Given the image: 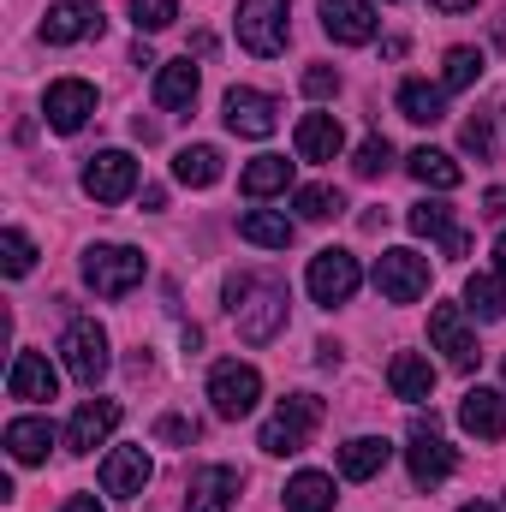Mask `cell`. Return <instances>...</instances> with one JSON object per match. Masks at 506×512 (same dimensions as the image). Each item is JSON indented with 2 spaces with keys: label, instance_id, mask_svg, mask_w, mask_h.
I'll return each mask as SVG.
<instances>
[{
  "label": "cell",
  "instance_id": "7bdbcfd3",
  "mask_svg": "<svg viewBox=\"0 0 506 512\" xmlns=\"http://www.w3.org/2000/svg\"><path fill=\"white\" fill-rule=\"evenodd\" d=\"M60 512H102V501H96V495H72Z\"/></svg>",
  "mask_w": 506,
  "mask_h": 512
},
{
  "label": "cell",
  "instance_id": "ffe728a7",
  "mask_svg": "<svg viewBox=\"0 0 506 512\" xmlns=\"http://www.w3.org/2000/svg\"><path fill=\"white\" fill-rule=\"evenodd\" d=\"M239 471L233 465H203L197 477H191V495H185V512H227L233 507V495H239Z\"/></svg>",
  "mask_w": 506,
  "mask_h": 512
},
{
  "label": "cell",
  "instance_id": "5b68a950",
  "mask_svg": "<svg viewBox=\"0 0 506 512\" xmlns=\"http://www.w3.org/2000/svg\"><path fill=\"white\" fill-rule=\"evenodd\" d=\"M256 399H262V370H256V364L227 358V364L209 370V405H215V417L239 423V417H251L256 411Z\"/></svg>",
  "mask_w": 506,
  "mask_h": 512
},
{
  "label": "cell",
  "instance_id": "6da1fadb",
  "mask_svg": "<svg viewBox=\"0 0 506 512\" xmlns=\"http://www.w3.org/2000/svg\"><path fill=\"white\" fill-rule=\"evenodd\" d=\"M227 310H233L239 334L251 346H262L286 322V286L280 280H262V274H227Z\"/></svg>",
  "mask_w": 506,
  "mask_h": 512
},
{
  "label": "cell",
  "instance_id": "3957f363",
  "mask_svg": "<svg viewBox=\"0 0 506 512\" xmlns=\"http://www.w3.org/2000/svg\"><path fill=\"white\" fill-rule=\"evenodd\" d=\"M60 358H66V376L84 387L108 382V370H114V358H108V328L96 322V316H78V322H66V334H60Z\"/></svg>",
  "mask_w": 506,
  "mask_h": 512
},
{
  "label": "cell",
  "instance_id": "83f0119b",
  "mask_svg": "<svg viewBox=\"0 0 506 512\" xmlns=\"http://www.w3.org/2000/svg\"><path fill=\"white\" fill-rule=\"evenodd\" d=\"M239 239L256 245V251H286V245L298 239V227H292L280 209H245V215H239Z\"/></svg>",
  "mask_w": 506,
  "mask_h": 512
},
{
  "label": "cell",
  "instance_id": "1f68e13d",
  "mask_svg": "<svg viewBox=\"0 0 506 512\" xmlns=\"http://www.w3.org/2000/svg\"><path fill=\"white\" fill-rule=\"evenodd\" d=\"M292 185V161L286 155H256L251 167L239 173V191L245 197H274V191H286Z\"/></svg>",
  "mask_w": 506,
  "mask_h": 512
},
{
  "label": "cell",
  "instance_id": "f546056e",
  "mask_svg": "<svg viewBox=\"0 0 506 512\" xmlns=\"http://www.w3.org/2000/svg\"><path fill=\"white\" fill-rule=\"evenodd\" d=\"M173 179L191 185V191L221 185V149H215V143H185V149L173 155Z\"/></svg>",
  "mask_w": 506,
  "mask_h": 512
},
{
  "label": "cell",
  "instance_id": "d6986e66",
  "mask_svg": "<svg viewBox=\"0 0 506 512\" xmlns=\"http://www.w3.org/2000/svg\"><path fill=\"white\" fill-rule=\"evenodd\" d=\"M6 393H12V399L42 405V399H54V393H60V376H54V364H48L42 352H18V358H12V370H6Z\"/></svg>",
  "mask_w": 506,
  "mask_h": 512
},
{
  "label": "cell",
  "instance_id": "f35d334b",
  "mask_svg": "<svg viewBox=\"0 0 506 512\" xmlns=\"http://www.w3.org/2000/svg\"><path fill=\"white\" fill-rule=\"evenodd\" d=\"M459 143H465V155L489 161V155H495V126H489V120H465V131H459Z\"/></svg>",
  "mask_w": 506,
  "mask_h": 512
},
{
  "label": "cell",
  "instance_id": "f6af8a7d",
  "mask_svg": "<svg viewBox=\"0 0 506 512\" xmlns=\"http://www.w3.org/2000/svg\"><path fill=\"white\" fill-rule=\"evenodd\" d=\"M429 6H435V12H471L477 0H429Z\"/></svg>",
  "mask_w": 506,
  "mask_h": 512
},
{
  "label": "cell",
  "instance_id": "ee69618b",
  "mask_svg": "<svg viewBox=\"0 0 506 512\" xmlns=\"http://www.w3.org/2000/svg\"><path fill=\"white\" fill-rule=\"evenodd\" d=\"M191 54H197V60H209V54H215V36H209V30H203V36H191Z\"/></svg>",
  "mask_w": 506,
  "mask_h": 512
},
{
  "label": "cell",
  "instance_id": "74e56055",
  "mask_svg": "<svg viewBox=\"0 0 506 512\" xmlns=\"http://www.w3.org/2000/svg\"><path fill=\"white\" fill-rule=\"evenodd\" d=\"M131 18L137 30H167L179 18V0H131Z\"/></svg>",
  "mask_w": 506,
  "mask_h": 512
},
{
  "label": "cell",
  "instance_id": "9c48e42d",
  "mask_svg": "<svg viewBox=\"0 0 506 512\" xmlns=\"http://www.w3.org/2000/svg\"><path fill=\"white\" fill-rule=\"evenodd\" d=\"M376 292L387 304H417L423 292H429V256L417 251H381L376 256Z\"/></svg>",
  "mask_w": 506,
  "mask_h": 512
},
{
  "label": "cell",
  "instance_id": "8d00e7d4",
  "mask_svg": "<svg viewBox=\"0 0 506 512\" xmlns=\"http://www.w3.org/2000/svg\"><path fill=\"white\" fill-rule=\"evenodd\" d=\"M387 167H393V143H387V137H364L358 155H352V173H358V179H381Z\"/></svg>",
  "mask_w": 506,
  "mask_h": 512
},
{
  "label": "cell",
  "instance_id": "cb8c5ba5",
  "mask_svg": "<svg viewBox=\"0 0 506 512\" xmlns=\"http://www.w3.org/2000/svg\"><path fill=\"white\" fill-rule=\"evenodd\" d=\"M197 102V66H191V54L185 60H167V66H155V108H167V114H185Z\"/></svg>",
  "mask_w": 506,
  "mask_h": 512
},
{
  "label": "cell",
  "instance_id": "484cf974",
  "mask_svg": "<svg viewBox=\"0 0 506 512\" xmlns=\"http://www.w3.org/2000/svg\"><path fill=\"white\" fill-rule=\"evenodd\" d=\"M405 167H411V179H417V185H429V191H459V185H465V167H459L447 149H429V143H423V149H411V155H405Z\"/></svg>",
  "mask_w": 506,
  "mask_h": 512
},
{
  "label": "cell",
  "instance_id": "b9f144b4",
  "mask_svg": "<svg viewBox=\"0 0 506 512\" xmlns=\"http://www.w3.org/2000/svg\"><path fill=\"white\" fill-rule=\"evenodd\" d=\"M483 215H489V221H506V185H489V191H483Z\"/></svg>",
  "mask_w": 506,
  "mask_h": 512
},
{
  "label": "cell",
  "instance_id": "52a82bcc",
  "mask_svg": "<svg viewBox=\"0 0 506 512\" xmlns=\"http://www.w3.org/2000/svg\"><path fill=\"white\" fill-rule=\"evenodd\" d=\"M405 465H411V483L417 489H435V483H447L453 477V447L441 441V429H435V417H411V447H405Z\"/></svg>",
  "mask_w": 506,
  "mask_h": 512
},
{
  "label": "cell",
  "instance_id": "5bb4252c",
  "mask_svg": "<svg viewBox=\"0 0 506 512\" xmlns=\"http://www.w3.org/2000/svg\"><path fill=\"white\" fill-rule=\"evenodd\" d=\"M429 340L447 352L453 370H477V358H483L477 340H471V328H465V310H459V304H435V310H429Z\"/></svg>",
  "mask_w": 506,
  "mask_h": 512
},
{
  "label": "cell",
  "instance_id": "8992f818",
  "mask_svg": "<svg viewBox=\"0 0 506 512\" xmlns=\"http://www.w3.org/2000/svg\"><path fill=\"white\" fill-rule=\"evenodd\" d=\"M286 0H239V48L256 60L286 54Z\"/></svg>",
  "mask_w": 506,
  "mask_h": 512
},
{
  "label": "cell",
  "instance_id": "d6a6232c",
  "mask_svg": "<svg viewBox=\"0 0 506 512\" xmlns=\"http://www.w3.org/2000/svg\"><path fill=\"white\" fill-rule=\"evenodd\" d=\"M465 310H471L477 322H501L506 316V280L501 274H471V280H465Z\"/></svg>",
  "mask_w": 506,
  "mask_h": 512
},
{
  "label": "cell",
  "instance_id": "44dd1931",
  "mask_svg": "<svg viewBox=\"0 0 506 512\" xmlns=\"http://www.w3.org/2000/svg\"><path fill=\"white\" fill-rule=\"evenodd\" d=\"M155 477V465H149V453L143 447H114L108 459H102V489L108 495H143V483Z\"/></svg>",
  "mask_w": 506,
  "mask_h": 512
},
{
  "label": "cell",
  "instance_id": "4fadbf2b",
  "mask_svg": "<svg viewBox=\"0 0 506 512\" xmlns=\"http://www.w3.org/2000/svg\"><path fill=\"white\" fill-rule=\"evenodd\" d=\"M221 120L227 131H239V137H274L280 126V108H274V96H262V90H227V102H221Z\"/></svg>",
  "mask_w": 506,
  "mask_h": 512
},
{
  "label": "cell",
  "instance_id": "60d3db41",
  "mask_svg": "<svg viewBox=\"0 0 506 512\" xmlns=\"http://www.w3.org/2000/svg\"><path fill=\"white\" fill-rule=\"evenodd\" d=\"M334 90H340V72H334V66H310V72H304V96H316V102H328Z\"/></svg>",
  "mask_w": 506,
  "mask_h": 512
},
{
  "label": "cell",
  "instance_id": "7dc6e473",
  "mask_svg": "<svg viewBox=\"0 0 506 512\" xmlns=\"http://www.w3.org/2000/svg\"><path fill=\"white\" fill-rule=\"evenodd\" d=\"M459 512H495V507H489V501H465Z\"/></svg>",
  "mask_w": 506,
  "mask_h": 512
},
{
  "label": "cell",
  "instance_id": "2e32d148",
  "mask_svg": "<svg viewBox=\"0 0 506 512\" xmlns=\"http://www.w3.org/2000/svg\"><path fill=\"white\" fill-rule=\"evenodd\" d=\"M376 6L370 0H322V30L340 42V48H364L376 42Z\"/></svg>",
  "mask_w": 506,
  "mask_h": 512
},
{
  "label": "cell",
  "instance_id": "277c9868",
  "mask_svg": "<svg viewBox=\"0 0 506 512\" xmlns=\"http://www.w3.org/2000/svg\"><path fill=\"white\" fill-rule=\"evenodd\" d=\"M143 274H149V262L131 245H90L84 251V286L102 292V298H126Z\"/></svg>",
  "mask_w": 506,
  "mask_h": 512
},
{
  "label": "cell",
  "instance_id": "ba28073f",
  "mask_svg": "<svg viewBox=\"0 0 506 512\" xmlns=\"http://www.w3.org/2000/svg\"><path fill=\"white\" fill-rule=\"evenodd\" d=\"M304 286H310V298H316V304H328V310H334V304H346V298L364 286V268H358V256H352V251H334V245H328V251L310 256Z\"/></svg>",
  "mask_w": 506,
  "mask_h": 512
},
{
  "label": "cell",
  "instance_id": "4dcf8cb0",
  "mask_svg": "<svg viewBox=\"0 0 506 512\" xmlns=\"http://www.w3.org/2000/svg\"><path fill=\"white\" fill-rule=\"evenodd\" d=\"M280 501H286V512H334V477L328 471H298Z\"/></svg>",
  "mask_w": 506,
  "mask_h": 512
},
{
  "label": "cell",
  "instance_id": "ab89813d",
  "mask_svg": "<svg viewBox=\"0 0 506 512\" xmlns=\"http://www.w3.org/2000/svg\"><path fill=\"white\" fill-rule=\"evenodd\" d=\"M203 429H197V417H161L155 423V441H173V447H191Z\"/></svg>",
  "mask_w": 506,
  "mask_h": 512
},
{
  "label": "cell",
  "instance_id": "ac0fdd59",
  "mask_svg": "<svg viewBox=\"0 0 506 512\" xmlns=\"http://www.w3.org/2000/svg\"><path fill=\"white\" fill-rule=\"evenodd\" d=\"M459 423H465V435H477V441H506V399L495 387H471V393L459 399Z\"/></svg>",
  "mask_w": 506,
  "mask_h": 512
},
{
  "label": "cell",
  "instance_id": "e0dca14e",
  "mask_svg": "<svg viewBox=\"0 0 506 512\" xmlns=\"http://www.w3.org/2000/svg\"><path fill=\"white\" fill-rule=\"evenodd\" d=\"M405 227H411L417 239H435L447 256H465V251H471V233H465V227H453V209H447L441 197H429V203H411Z\"/></svg>",
  "mask_w": 506,
  "mask_h": 512
},
{
  "label": "cell",
  "instance_id": "d590c367",
  "mask_svg": "<svg viewBox=\"0 0 506 512\" xmlns=\"http://www.w3.org/2000/svg\"><path fill=\"white\" fill-rule=\"evenodd\" d=\"M0 268H6L12 280H24V274L36 268V245H30L18 227H6V233H0Z\"/></svg>",
  "mask_w": 506,
  "mask_h": 512
},
{
  "label": "cell",
  "instance_id": "7402d4cb",
  "mask_svg": "<svg viewBox=\"0 0 506 512\" xmlns=\"http://www.w3.org/2000/svg\"><path fill=\"white\" fill-rule=\"evenodd\" d=\"M292 143H298V161H334L346 149V126L334 114H304L298 131H292Z\"/></svg>",
  "mask_w": 506,
  "mask_h": 512
},
{
  "label": "cell",
  "instance_id": "c3c4849f",
  "mask_svg": "<svg viewBox=\"0 0 506 512\" xmlns=\"http://www.w3.org/2000/svg\"><path fill=\"white\" fill-rule=\"evenodd\" d=\"M501 376H506V364H501Z\"/></svg>",
  "mask_w": 506,
  "mask_h": 512
},
{
  "label": "cell",
  "instance_id": "bcb514c9",
  "mask_svg": "<svg viewBox=\"0 0 506 512\" xmlns=\"http://www.w3.org/2000/svg\"><path fill=\"white\" fill-rule=\"evenodd\" d=\"M495 274H501V280H506V233H501V239H495Z\"/></svg>",
  "mask_w": 506,
  "mask_h": 512
},
{
  "label": "cell",
  "instance_id": "7a4b0ae2",
  "mask_svg": "<svg viewBox=\"0 0 506 512\" xmlns=\"http://www.w3.org/2000/svg\"><path fill=\"white\" fill-rule=\"evenodd\" d=\"M316 423H322V399L316 393H292V399H280V411L262 423V453H274V459H286V453H304L310 447V435H316Z\"/></svg>",
  "mask_w": 506,
  "mask_h": 512
},
{
  "label": "cell",
  "instance_id": "4316f807",
  "mask_svg": "<svg viewBox=\"0 0 506 512\" xmlns=\"http://www.w3.org/2000/svg\"><path fill=\"white\" fill-rule=\"evenodd\" d=\"M48 447H54V423H48V417H12V423H6V453H12L18 465H42Z\"/></svg>",
  "mask_w": 506,
  "mask_h": 512
},
{
  "label": "cell",
  "instance_id": "603a6c76",
  "mask_svg": "<svg viewBox=\"0 0 506 512\" xmlns=\"http://www.w3.org/2000/svg\"><path fill=\"white\" fill-rule=\"evenodd\" d=\"M387 387H393V399L423 405V399L435 393V364L417 358V352H393V364H387Z\"/></svg>",
  "mask_w": 506,
  "mask_h": 512
},
{
  "label": "cell",
  "instance_id": "30bf717a",
  "mask_svg": "<svg viewBox=\"0 0 506 512\" xmlns=\"http://www.w3.org/2000/svg\"><path fill=\"white\" fill-rule=\"evenodd\" d=\"M131 191H137V161H131L126 149H96V155L84 161V197H96V203H126Z\"/></svg>",
  "mask_w": 506,
  "mask_h": 512
},
{
  "label": "cell",
  "instance_id": "8fae6325",
  "mask_svg": "<svg viewBox=\"0 0 506 512\" xmlns=\"http://www.w3.org/2000/svg\"><path fill=\"white\" fill-rule=\"evenodd\" d=\"M90 114H96V84H84V78H60V84H48V96H42V120L54 131H84L90 126Z\"/></svg>",
  "mask_w": 506,
  "mask_h": 512
},
{
  "label": "cell",
  "instance_id": "9a60e30c",
  "mask_svg": "<svg viewBox=\"0 0 506 512\" xmlns=\"http://www.w3.org/2000/svg\"><path fill=\"white\" fill-rule=\"evenodd\" d=\"M120 429V399H84L66 423V453H96Z\"/></svg>",
  "mask_w": 506,
  "mask_h": 512
},
{
  "label": "cell",
  "instance_id": "d4e9b609",
  "mask_svg": "<svg viewBox=\"0 0 506 512\" xmlns=\"http://www.w3.org/2000/svg\"><path fill=\"white\" fill-rule=\"evenodd\" d=\"M387 459H393V447L381 441V435H352L346 447H340V477L346 483H370L387 471Z\"/></svg>",
  "mask_w": 506,
  "mask_h": 512
},
{
  "label": "cell",
  "instance_id": "681fc988",
  "mask_svg": "<svg viewBox=\"0 0 506 512\" xmlns=\"http://www.w3.org/2000/svg\"><path fill=\"white\" fill-rule=\"evenodd\" d=\"M387 6H393V0H387Z\"/></svg>",
  "mask_w": 506,
  "mask_h": 512
},
{
  "label": "cell",
  "instance_id": "f1b7e54d",
  "mask_svg": "<svg viewBox=\"0 0 506 512\" xmlns=\"http://www.w3.org/2000/svg\"><path fill=\"white\" fill-rule=\"evenodd\" d=\"M399 114L411 126H441L447 120V90L441 84H423V78H405L399 84Z\"/></svg>",
  "mask_w": 506,
  "mask_h": 512
},
{
  "label": "cell",
  "instance_id": "836d02e7",
  "mask_svg": "<svg viewBox=\"0 0 506 512\" xmlns=\"http://www.w3.org/2000/svg\"><path fill=\"white\" fill-rule=\"evenodd\" d=\"M483 78V48H447V60H441V90H471Z\"/></svg>",
  "mask_w": 506,
  "mask_h": 512
},
{
  "label": "cell",
  "instance_id": "7c38bea8",
  "mask_svg": "<svg viewBox=\"0 0 506 512\" xmlns=\"http://www.w3.org/2000/svg\"><path fill=\"white\" fill-rule=\"evenodd\" d=\"M90 36H102V6H96V0H54V6H48L42 42L72 48V42H90Z\"/></svg>",
  "mask_w": 506,
  "mask_h": 512
},
{
  "label": "cell",
  "instance_id": "e575fe53",
  "mask_svg": "<svg viewBox=\"0 0 506 512\" xmlns=\"http://www.w3.org/2000/svg\"><path fill=\"white\" fill-rule=\"evenodd\" d=\"M292 203H298V215H304V221H328V215H340V209H346V197H340L334 185H298V197H292Z\"/></svg>",
  "mask_w": 506,
  "mask_h": 512
}]
</instances>
